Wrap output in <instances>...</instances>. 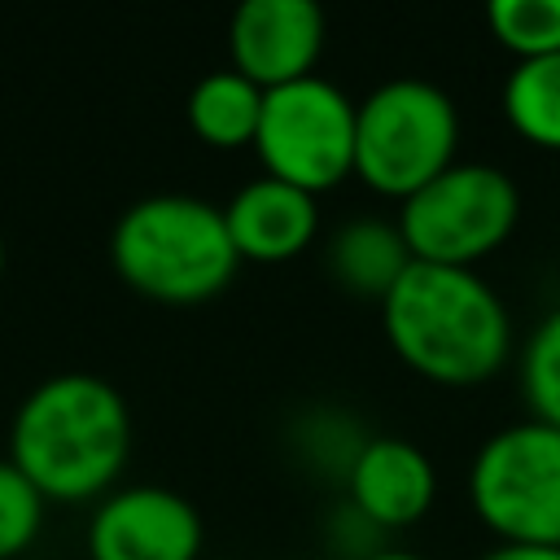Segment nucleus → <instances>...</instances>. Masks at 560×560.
I'll return each mask as SVG.
<instances>
[{
	"label": "nucleus",
	"mask_w": 560,
	"mask_h": 560,
	"mask_svg": "<svg viewBox=\"0 0 560 560\" xmlns=\"http://www.w3.org/2000/svg\"><path fill=\"white\" fill-rule=\"evenodd\" d=\"M262 96L267 92L258 83H249L245 74H236L232 66L210 70L188 92V127L210 149H245L258 136Z\"/></svg>",
	"instance_id": "13"
},
{
	"label": "nucleus",
	"mask_w": 560,
	"mask_h": 560,
	"mask_svg": "<svg viewBox=\"0 0 560 560\" xmlns=\"http://www.w3.org/2000/svg\"><path fill=\"white\" fill-rule=\"evenodd\" d=\"M44 521V494L22 477L13 459H0V560L31 547Z\"/></svg>",
	"instance_id": "17"
},
{
	"label": "nucleus",
	"mask_w": 560,
	"mask_h": 560,
	"mask_svg": "<svg viewBox=\"0 0 560 560\" xmlns=\"http://www.w3.org/2000/svg\"><path fill=\"white\" fill-rule=\"evenodd\" d=\"M468 499L499 542L560 547V429L521 420L486 438L468 468Z\"/></svg>",
	"instance_id": "5"
},
{
	"label": "nucleus",
	"mask_w": 560,
	"mask_h": 560,
	"mask_svg": "<svg viewBox=\"0 0 560 560\" xmlns=\"http://www.w3.org/2000/svg\"><path fill=\"white\" fill-rule=\"evenodd\" d=\"M394 354L433 385H481L512 354V315L472 267L411 262L381 302Z\"/></svg>",
	"instance_id": "1"
},
{
	"label": "nucleus",
	"mask_w": 560,
	"mask_h": 560,
	"mask_svg": "<svg viewBox=\"0 0 560 560\" xmlns=\"http://www.w3.org/2000/svg\"><path fill=\"white\" fill-rule=\"evenodd\" d=\"M411 249L398 232V223H381V219H354L346 223L332 245H328V267L332 276L359 293V298H376L385 302V293L398 284V276L411 267Z\"/></svg>",
	"instance_id": "12"
},
{
	"label": "nucleus",
	"mask_w": 560,
	"mask_h": 560,
	"mask_svg": "<svg viewBox=\"0 0 560 560\" xmlns=\"http://www.w3.org/2000/svg\"><path fill=\"white\" fill-rule=\"evenodd\" d=\"M232 70L262 92L311 79L324 52V9L311 0H245L228 26Z\"/></svg>",
	"instance_id": "9"
},
{
	"label": "nucleus",
	"mask_w": 560,
	"mask_h": 560,
	"mask_svg": "<svg viewBox=\"0 0 560 560\" xmlns=\"http://www.w3.org/2000/svg\"><path fill=\"white\" fill-rule=\"evenodd\" d=\"M521 394L529 402V420L560 429V306L538 319L521 354Z\"/></svg>",
	"instance_id": "16"
},
{
	"label": "nucleus",
	"mask_w": 560,
	"mask_h": 560,
	"mask_svg": "<svg viewBox=\"0 0 560 560\" xmlns=\"http://www.w3.org/2000/svg\"><path fill=\"white\" fill-rule=\"evenodd\" d=\"M319 197L258 175L249 179L228 206H223V223L228 236L236 245V258L245 262H289L298 254H306V245L319 232Z\"/></svg>",
	"instance_id": "11"
},
{
	"label": "nucleus",
	"mask_w": 560,
	"mask_h": 560,
	"mask_svg": "<svg viewBox=\"0 0 560 560\" xmlns=\"http://www.w3.org/2000/svg\"><path fill=\"white\" fill-rule=\"evenodd\" d=\"M486 22L516 61L560 52V0H490Z\"/></svg>",
	"instance_id": "15"
},
{
	"label": "nucleus",
	"mask_w": 560,
	"mask_h": 560,
	"mask_svg": "<svg viewBox=\"0 0 560 560\" xmlns=\"http://www.w3.org/2000/svg\"><path fill=\"white\" fill-rule=\"evenodd\" d=\"M114 271L158 302H206L236 271V245L223 206L188 192H158L127 206L109 236Z\"/></svg>",
	"instance_id": "3"
},
{
	"label": "nucleus",
	"mask_w": 560,
	"mask_h": 560,
	"mask_svg": "<svg viewBox=\"0 0 560 560\" xmlns=\"http://www.w3.org/2000/svg\"><path fill=\"white\" fill-rule=\"evenodd\" d=\"M481 560H560V547H521V542H499Z\"/></svg>",
	"instance_id": "18"
},
{
	"label": "nucleus",
	"mask_w": 560,
	"mask_h": 560,
	"mask_svg": "<svg viewBox=\"0 0 560 560\" xmlns=\"http://www.w3.org/2000/svg\"><path fill=\"white\" fill-rule=\"evenodd\" d=\"M503 114L521 140L560 153V52L516 61L503 83Z\"/></svg>",
	"instance_id": "14"
},
{
	"label": "nucleus",
	"mask_w": 560,
	"mask_h": 560,
	"mask_svg": "<svg viewBox=\"0 0 560 560\" xmlns=\"http://www.w3.org/2000/svg\"><path fill=\"white\" fill-rule=\"evenodd\" d=\"M197 551L201 516L179 490L166 486L114 490L88 525L92 560H197Z\"/></svg>",
	"instance_id": "8"
},
{
	"label": "nucleus",
	"mask_w": 560,
	"mask_h": 560,
	"mask_svg": "<svg viewBox=\"0 0 560 560\" xmlns=\"http://www.w3.org/2000/svg\"><path fill=\"white\" fill-rule=\"evenodd\" d=\"M521 219V192L490 162H455L398 210V232L416 262L472 267L494 254Z\"/></svg>",
	"instance_id": "6"
},
{
	"label": "nucleus",
	"mask_w": 560,
	"mask_h": 560,
	"mask_svg": "<svg viewBox=\"0 0 560 560\" xmlns=\"http://www.w3.org/2000/svg\"><path fill=\"white\" fill-rule=\"evenodd\" d=\"M346 486H350V508L372 529L416 525L438 499L433 459L407 438H368V442H359V451L346 468Z\"/></svg>",
	"instance_id": "10"
},
{
	"label": "nucleus",
	"mask_w": 560,
	"mask_h": 560,
	"mask_svg": "<svg viewBox=\"0 0 560 560\" xmlns=\"http://www.w3.org/2000/svg\"><path fill=\"white\" fill-rule=\"evenodd\" d=\"M359 560H424V556H416V551H389V547H381V551H368V556H359Z\"/></svg>",
	"instance_id": "19"
},
{
	"label": "nucleus",
	"mask_w": 560,
	"mask_h": 560,
	"mask_svg": "<svg viewBox=\"0 0 560 560\" xmlns=\"http://www.w3.org/2000/svg\"><path fill=\"white\" fill-rule=\"evenodd\" d=\"M354 109L337 83L311 74L262 96L254 153L271 179H284L311 197L354 175Z\"/></svg>",
	"instance_id": "7"
},
{
	"label": "nucleus",
	"mask_w": 560,
	"mask_h": 560,
	"mask_svg": "<svg viewBox=\"0 0 560 560\" xmlns=\"http://www.w3.org/2000/svg\"><path fill=\"white\" fill-rule=\"evenodd\" d=\"M131 416L122 394L92 372H61L39 381L9 433V459L22 477L57 503H79L114 486L127 464Z\"/></svg>",
	"instance_id": "2"
},
{
	"label": "nucleus",
	"mask_w": 560,
	"mask_h": 560,
	"mask_svg": "<svg viewBox=\"0 0 560 560\" xmlns=\"http://www.w3.org/2000/svg\"><path fill=\"white\" fill-rule=\"evenodd\" d=\"M459 149V109L429 79H389L354 109V175L394 201H407Z\"/></svg>",
	"instance_id": "4"
},
{
	"label": "nucleus",
	"mask_w": 560,
	"mask_h": 560,
	"mask_svg": "<svg viewBox=\"0 0 560 560\" xmlns=\"http://www.w3.org/2000/svg\"><path fill=\"white\" fill-rule=\"evenodd\" d=\"M0 271H4V241H0Z\"/></svg>",
	"instance_id": "20"
}]
</instances>
